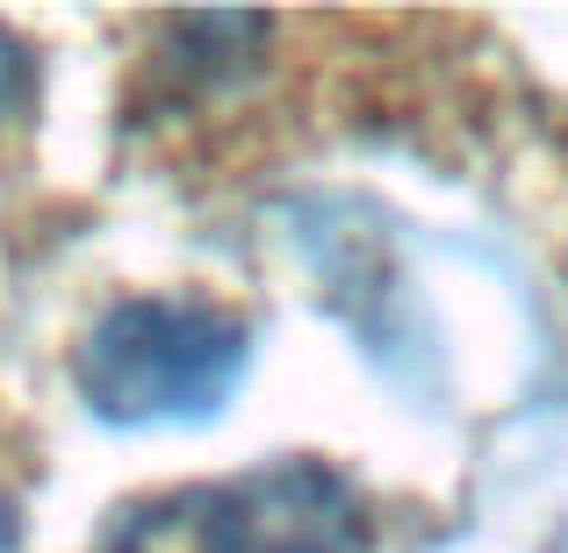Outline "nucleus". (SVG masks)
Segmentation results:
<instances>
[{"mask_svg":"<svg viewBox=\"0 0 568 553\" xmlns=\"http://www.w3.org/2000/svg\"><path fill=\"white\" fill-rule=\"evenodd\" d=\"M375 511L324 460H266L252 474L138 496L94 553H367Z\"/></svg>","mask_w":568,"mask_h":553,"instance_id":"nucleus-1","label":"nucleus"},{"mask_svg":"<svg viewBox=\"0 0 568 553\" xmlns=\"http://www.w3.org/2000/svg\"><path fill=\"white\" fill-rule=\"evenodd\" d=\"M29 86H37V58H29V43L14 37L8 22H0V115H14L29 101Z\"/></svg>","mask_w":568,"mask_h":553,"instance_id":"nucleus-3","label":"nucleus"},{"mask_svg":"<svg viewBox=\"0 0 568 553\" xmlns=\"http://www.w3.org/2000/svg\"><path fill=\"white\" fill-rule=\"evenodd\" d=\"M252 367V331L209 303H138L101 309L72 381L101 424H202L231 402Z\"/></svg>","mask_w":568,"mask_h":553,"instance_id":"nucleus-2","label":"nucleus"}]
</instances>
